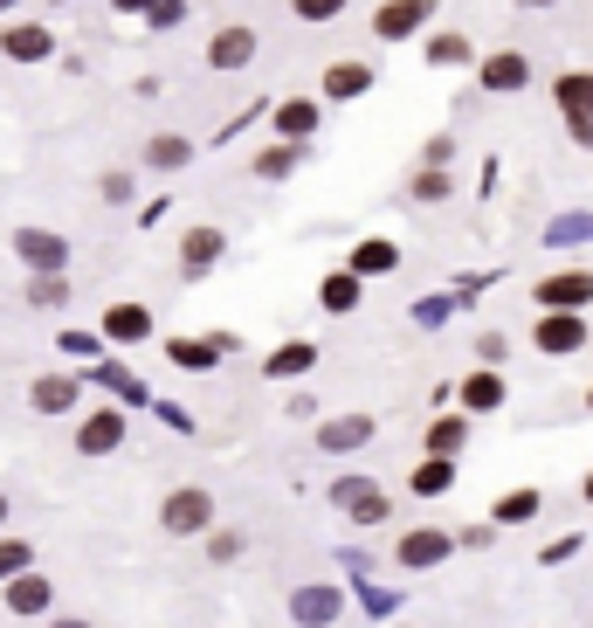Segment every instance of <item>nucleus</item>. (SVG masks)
I'll return each instance as SVG.
<instances>
[{
  "instance_id": "nucleus-1",
  "label": "nucleus",
  "mask_w": 593,
  "mask_h": 628,
  "mask_svg": "<svg viewBox=\"0 0 593 628\" xmlns=\"http://www.w3.org/2000/svg\"><path fill=\"white\" fill-rule=\"evenodd\" d=\"M160 532L166 539H200V532H215V490H200V484H179L160 497Z\"/></svg>"
},
{
  "instance_id": "nucleus-2",
  "label": "nucleus",
  "mask_w": 593,
  "mask_h": 628,
  "mask_svg": "<svg viewBox=\"0 0 593 628\" xmlns=\"http://www.w3.org/2000/svg\"><path fill=\"white\" fill-rule=\"evenodd\" d=\"M14 256H21V270H29V277H69L76 242L56 235V228H14Z\"/></svg>"
},
{
  "instance_id": "nucleus-3",
  "label": "nucleus",
  "mask_w": 593,
  "mask_h": 628,
  "mask_svg": "<svg viewBox=\"0 0 593 628\" xmlns=\"http://www.w3.org/2000/svg\"><path fill=\"white\" fill-rule=\"evenodd\" d=\"M586 311H538V325H531V346L546 353V359H573L586 346Z\"/></svg>"
},
{
  "instance_id": "nucleus-4",
  "label": "nucleus",
  "mask_w": 593,
  "mask_h": 628,
  "mask_svg": "<svg viewBox=\"0 0 593 628\" xmlns=\"http://www.w3.org/2000/svg\"><path fill=\"white\" fill-rule=\"evenodd\" d=\"M124 435H132V422H124V408H90L84 422H76V456H118Z\"/></svg>"
},
{
  "instance_id": "nucleus-5",
  "label": "nucleus",
  "mask_w": 593,
  "mask_h": 628,
  "mask_svg": "<svg viewBox=\"0 0 593 628\" xmlns=\"http://www.w3.org/2000/svg\"><path fill=\"white\" fill-rule=\"evenodd\" d=\"M531 304L538 311H586L593 304V270H552L531 283Z\"/></svg>"
},
{
  "instance_id": "nucleus-6",
  "label": "nucleus",
  "mask_w": 593,
  "mask_h": 628,
  "mask_svg": "<svg viewBox=\"0 0 593 628\" xmlns=\"http://www.w3.org/2000/svg\"><path fill=\"white\" fill-rule=\"evenodd\" d=\"M331 505H339L352 526H386V490L373 477H339L331 484Z\"/></svg>"
},
{
  "instance_id": "nucleus-7",
  "label": "nucleus",
  "mask_w": 593,
  "mask_h": 628,
  "mask_svg": "<svg viewBox=\"0 0 593 628\" xmlns=\"http://www.w3.org/2000/svg\"><path fill=\"white\" fill-rule=\"evenodd\" d=\"M228 256V228L215 221H194L187 235H179V277H208L215 263Z\"/></svg>"
},
{
  "instance_id": "nucleus-8",
  "label": "nucleus",
  "mask_w": 593,
  "mask_h": 628,
  "mask_svg": "<svg viewBox=\"0 0 593 628\" xmlns=\"http://www.w3.org/2000/svg\"><path fill=\"white\" fill-rule=\"evenodd\" d=\"M525 84H531V56H525V48H497V56L476 63V90H490V97H510Z\"/></svg>"
},
{
  "instance_id": "nucleus-9",
  "label": "nucleus",
  "mask_w": 593,
  "mask_h": 628,
  "mask_svg": "<svg viewBox=\"0 0 593 628\" xmlns=\"http://www.w3.org/2000/svg\"><path fill=\"white\" fill-rule=\"evenodd\" d=\"M228 353H235V338H228V332H215V338H187V332L166 338V359L179 366V373H215Z\"/></svg>"
},
{
  "instance_id": "nucleus-10",
  "label": "nucleus",
  "mask_w": 593,
  "mask_h": 628,
  "mask_svg": "<svg viewBox=\"0 0 593 628\" xmlns=\"http://www.w3.org/2000/svg\"><path fill=\"white\" fill-rule=\"evenodd\" d=\"M449 553H455V532L449 526H415V532H400V545H394V560L415 566V573L421 566H442Z\"/></svg>"
},
{
  "instance_id": "nucleus-11",
  "label": "nucleus",
  "mask_w": 593,
  "mask_h": 628,
  "mask_svg": "<svg viewBox=\"0 0 593 628\" xmlns=\"http://www.w3.org/2000/svg\"><path fill=\"white\" fill-rule=\"evenodd\" d=\"M255 48H263V42H255L249 21H228V29L208 35V69H249V63H255Z\"/></svg>"
},
{
  "instance_id": "nucleus-12",
  "label": "nucleus",
  "mask_w": 593,
  "mask_h": 628,
  "mask_svg": "<svg viewBox=\"0 0 593 628\" xmlns=\"http://www.w3.org/2000/svg\"><path fill=\"white\" fill-rule=\"evenodd\" d=\"M0 56L8 63H48L56 56V35H48L42 21H8V29H0Z\"/></svg>"
},
{
  "instance_id": "nucleus-13",
  "label": "nucleus",
  "mask_w": 593,
  "mask_h": 628,
  "mask_svg": "<svg viewBox=\"0 0 593 628\" xmlns=\"http://www.w3.org/2000/svg\"><path fill=\"white\" fill-rule=\"evenodd\" d=\"M428 14H435V0H386V8L373 14V35L380 42H407V35L428 29Z\"/></svg>"
},
{
  "instance_id": "nucleus-14",
  "label": "nucleus",
  "mask_w": 593,
  "mask_h": 628,
  "mask_svg": "<svg viewBox=\"0 0 593 628\" xmlns=\"http://www.w3.org/2000/svg\"><path fill=\"white\" fill-rule=\"evenodd\" d=\"M0 608H8V615H48V608H56V587L29 566V573H14V581L0 587Z\"/></svg>"
},
{
  "instance_id": "nucleus-15",
  "label": "nucleus",
  "mask_w": 593,
  "mask_h": 628,
  "mask_svg": "<svg viewBox=\"0 0 593 628\" xmlns=\"http://www.w3.org/2000/svg\"><path fill=\"white\" fill-rule=\"evenodd\" d=\"M76 401H84V373H42L29 387V408L35 414H76Z\"/></svg>"
},
{
  "instance_id": "nucleus-16",
  "label": "nucleus",
  "mask_w": 593,
  "mask_h": 628,
  "mask_svg": "<svg viewBox=\"0 0 593 628\" xmlns=\"http://www.w3.org/2000/svg\"><path fill=\"white\" fill-rule=\"evenodd\" d=\"M97 338H105V346H145L152 338V311L145 304H111L105 325H97Z\"/></svg>"
},
{
  "instance_id": "nucleus-17",
  "label": "nucleus",
  "mask_w": 593,
  "mask_h": 628,
  "mask_svg": "<svg viewBox=\"0 0 593 628\" xmlns=\"http://www.w3.org/2000/svg\"><path fill=\"white\" fill-rule=\"evenodd\" d=\"M400 270V249L386 242V235H366V242H352V256H345V277H394Z\"/></svg>"
},
{
  "instance_id": "nucleus-18",
  "label": "nucleus",
  "mask_w": 593,
  "mask_h": 628,
  "mask_svg": "<svg viewBox=\"0 0 593 628\" xmlns=\"http://www.w3.org/2000/svg\"><path fill=\"white\" fill-rule=\"evenodd\" d=\"M339 608H345V594H339V587H297V594H290V621H297V628H325V621H339Z\"/></svg>"
},
{
  "instance_id": "nucleus-19",
  "label": "nucleus",
  "mask_w": 593,
  "mask_h": 628,
  "mask_svg": "<svg viewBox=\"0 0 593 628\" xmlns=\"http://www.w3.org/2000/svg\"><path fill=\"white\" fill-rule=\"evenodd\" d=\"M552 104H559V118H565V124L593 118V69H559V84H552Z\"/></svg>"
},
{
  "instance_id": "nucleus-20",
  "label": "nucleus",
  "mask_w": 593,
  "mask_h": 628,
  "mask_svg": "<svg viewBox=\"0 0 593 628\" xmlns=\"http://www.w3.org/2000/svg\"><path fill=\"white\" fill-rule=\"evenodd\" d=\"M318 132V97H283L276 104V139L283 145H304Z\"/></svg>"
},
{
  "instance_id": "nucleus-21",
  "label": "nucleus",
  "mask_w": 593,
  "mask_h": 628,
  "mask_svg": "<svg viewBox=\"0 0 593 628\" xmlns=\"http://www.w3.org/2000/svg\"><path fill=\"white\" fill-rule=\"evenodd\" d=\"M373 90V63H325V97L331 104H359Z\"/></svg>"
},
{
  "instance_id": "nucleus-22",
  "label": "nucleus",
  "mask_w": 593,
  "mask_h": 628,
  "mask_svg": "<svg viewBox=\"0 0 593 628\" xmlns=\"http://www.w3.org/2000/svg\"><path fill=\"white\" fill-rule=\"evenodd\" d=\"M311 366H318V346H311V338H283V346L263 359V373H270V380H304Z\"/></svg>"
},
{
  "instance_id": "nucleus-23",
  "label": "nucleus",
  "mask_w": 593,
  "mask_h": 628,
  "mask_svg": "<svg viewBox=\"0 0 593 628\" xmlns=\"http://www.w3.org/2000/svg\"><path fill=\"white\" fill-rule=\"evenodd\" d=\"M366 442H373V414H345V422H325V429H318V450H325V456L366 450Z\"/></svg>"
},
{
  "instance_id": "nucleus-24",
  "label": "nucleus",
  "mask_w": 593,
  "mask_h": 628,
  "mask_svg": "<svg viewBox=\"0 0 593 628\" xmlns=\"http://www.w3.org/2000/svg\"><path fill=\"white\" fill-rule=\"evenodd\" d=\"M359 297H366V283H359V277H345V270H331V277L318 283V311H325V318H352V311H359Z\"/></svg>"
},
{
  "instance_id": "nucleus-25",
  "label": "nucleus",
  "mask_w": 593,
  "mask_h": 628,
  "mask_svg": "<svg viewBox=\"0 0 593 628\" xmlns=\"http://www.w3.org/2000/svg\"><path fill=\"white\" fill-rule=\"evenodd\" d=\"M421 442H428V456H442V463H462V450H470V422H462V414H435Z\"/></svg>"
},
{
  "instance_id": "nucleus-26",
  "label": "nucleus",
  "mask_w": 593,
  "mask_h": 628,
  "mask_svg": "<svg viewBox=\"0 0 593 628\" xmlns=\"http://www.w3.org/2000/svg\"><path fill=\"white\" fill-rule=\"evenodd\" d=\"M139 160H145L152 173H179V166H187V160H194V139H187V132H152V139H145V152H139Z\"/></svg>"
},
{
  "instance_id": "nucleus-27",
  "label": "nucleus",
  "mask_w": 593,
  "mask_h": 628,
  "mask_svg": "<svg viewBox=\"0 0 593 628\" xmlns=\"http://www.w3.org/2000/svg\"><path fill=\"white\" fill-rule=\"evenodd\" d=\"M504 408V373L497 366H483V373L462 380V414H497Z\"/></svg>"
},
{
  "instance_id": "nucleus-28",
  "label": "nucleus",
  "mask_w": 593,
  "mask_h": 628,
  "mask_svg": "<svg viewBox=\"0 0 593 628\" xmlns=\"http://www.w3.org/2000/svg\"><path fill=\"white\" fill-rule=\"evenodd\" d=\"M297 166H304V145H283V139H276V145L255 152V166H249V173L263 180V187H276V180H290Z\"/></svg>"
},
{
  "instance_id": "nucleus-29",
  "label": "nucleus",
  "mask_w": 593,
  "mask_h": 628,
  "mask_svg": "<svg viewBox=\"0 0 593 628\" xmlns=\"http://www.w3.org/2000/svg\"><path fill=\"white\" fill-rule=\"evenodd\" d=\"M421 56H428V69H470L476 63V42L470 35H428Z\"/></svg>"
},
{
  "instance_id": "nucleus-30",
  "label": "nucleus",
  "mask_w": 593,
  "mask_h": 628,
  "mask_svg": "<svg viewBox=\"0 0 593 628\" xmlns=\"http://www.w3.org/2000/svg\"><path fill=\"white\" fill-rule=\"evenodd\" d=\"M407 490H415V497H442V490H455V463L421 456V463H415V477H407Z\"/></svg>"
},
{
  "instance_id": "nucleus-31",
  "label": "nucleus",
  "mask_w": 593,
  "mask_h": 628,
  "mask_svg": "<svg viewBox=\"0 0 593 628\" xmlns=\"http://www.w3.org/2000/svg\"><path fill=\"white\" fill-rule=\"evenodd\" d=\"M97 201H105V207H132L139 201V180L124 173V166H105V173H97Z\"/></svg>"
},
{
  "instance_id": "nucleus-32",
  "label": "nucleus",
  "mask_w": 593,
  "mask_h": 628,
  "mask_svg": "<svg viewBox=\"0 0 593 628\" xmlns=\"http://www.w3.org/2000/svg\"><path fill=\"white\" fill-rule=\"evenodd\" d=\"M490 518H497V526H525V518H538V490H504Z\"/></svg>"
},
{
  "instance_id": "nucleus-33",
  "label": "nucleus",
  "mask_w": 593,
  "mask_h": 628,
  "mask_svg": "<svg viewBox=\"0 0 593 628\" xmlns=\"http://www.w3.org/2000/svg\"><path fill=\"white\" fill-rule=\"evenodd\" d=\"M35 553H29V539H14V532H0V587L14 581V573H29Z\"/></svg>"
},
{
  "instance_id": "nucleus-34",
  "label": "nucleus",
  "mask_w": 593,
  "mask_h": 628,
  "mask_svg": "<svg viewBox=\"0 0 593 628\" xmlns=\"http://www.w3.org/2000/svg\"><path fill=\"white\" fill-rule=\"evenodd\" d=\"M407 194H415L421 207H435V201H449V194H455V180H449V173H428V166H421L415 180H407Z\"/></svg>"
},
{
  "instance_id": "nucleus-35",
  "label": "nucleus",
  "mask_w": 593,
  "mask_h": 628,
  "mask_svg": "<svg viewBox=\"0 0 593 628\" xmlns=\"http://www.w3.org/2000/svg\"><path fill=\"white\" fill-rule=\"evenodd\" d=\"M29 304H42V311L69 304V277H35V283H29Z\"/></svg>"
},
{
  "instance_id": "nucleus-36",
  "label": "nucleus",
  "mask_w": 593,
  "mask_h": 628,
  "mask_svg": "<svg viewBox=\"0 0 593 628\" xmlns=\"http://www.w3.org/2000/svg\"><path fill=\"white\" fill-rule=\"evenodd\" d=\"M179 21H187V0H152V8H145V29H179Z\"/></svg>"
},
{
  "instance_id": "nucleus-37",
  "label": "nucleus",
  "mask_w": 593,
  "mask_h": 628,
  "mask_svg": "<svg viewBox=\"0 0 593 628\" xmlns=\"http://www.w3.org/2000/svg\"><path fill=\"white\" fill-rule=\"evenodd\" d=\"M345 8H352V0H290V14H297V21H339Z\"/></svg>"
},
{
  "instance_id": "nucleus-38",
  "label": "nucleus",
  "mask_w": 593,
  "mask_h": 628,
  "mask_svg": "<svg viewBox=\"0 0 593 628\" xmlns=\"http://www.w3.org/2000/svg\"><path fill=\"white\" fill-rule=\"evenodd\" d=\"M56 346H63L69 359H97V353H105V338H97V332H76V325H69V332L56 338Z\"/></svg>"
},
{
  "instance_id": "nucleus-39",
  "label": "nucleus",
  "mask_w": 593,
  "mask_h": 628,
  "mask_svg": "<svg viewBox=\"0 0 593 628\" xmlns=\"http://www.w3.org/2000/svg\"><path fill=\"white\" fill-rule=\"evenodd\" d=\"M208 560L215 566H235L242 560V532H208Z\"/></svg>"
},
{
  "instance_id": "nucleus-40",
  "label": "nucleus",
  "mask_w": 593,
  "mask_h": 628,
  "mask_svg": "<svg viewBox=\"0 0 593 628\" xmlns=\"http://www.w3.org/2000/svg\"><path fill=\"white\" fill-rule=\"evenodd\" d=\"M449 160H455V139H428L421 145V166L428 173H449Z\"/></svg>"
},
{
  "instance_id": "nucleus-41",
  "label": "nucleus",
  "mask_w": 593,
  "mask_h": 628,
  "mask_svg": "<svg viewBox=\"0 0 593 628\" xmlns=\"http://www.w3.org/2000/svg\"><path fill=\"white\" fill-rule=\"evenodd\" d=\"M504 353H510V338H504V332H483V338H476V359H483V366H497Z\"/></svg>"
},
{
  "instance_id": "nucleus-42",
  "label": "nucleus",
  "mask_w": 593,
  "mask_h": 628,
  "mask_svg": "<svg viewBox=\"0 0 593 628\" xmlns=\"http://www.w3.org/2000/svg\"><path fill=\"white\" fill-rule=\"evenodd\" d=\"M565 132H573V145H580V152H593V118H580V124H565Z\"/></svg>"
},
{
  "instance_id": "nucleus-43",
  "label": "nucleus",
  "mask_w": 593,
  "mask_h": 628,
  "mask_svg": "<svg viewBox=\"0 0 593 628\" xmlns=\"http://www.w3.org/2000/svg\"><path fill=\"white\" fill-rule=\"evenodd\" d=\"M111 8H118V14H145V8H152V0H111Z\"/></svg>"
},
{
  "instance_id": "nucleus-44",
  "label": "nucleus",
  "mask_w": 593,
  "mask_h": 628,
  "mask_svg": "<svg viewBox=\"0 0 593 628\" xmlns=\"http://www.w3.org/2000/svg\"><path fill=\"white\" fill-rule=\"evenodd\" d=\"M48 628H90L84 615H56V621H48Z\"/></svg>"
},
{
  "instance_id": "nucleus-45",
  "label": "nucleus",
  "mask_w": 593,
  "mask_h": 628,
  "mask_svg": "<svg viewBox=\"0 0 593 628\" xmlns=\"http://www.w3.org/2000/svg\"><path fill=\"white\" fill-rule=\"evenodd\" d=\"M0 532H8V490H0Z\"/></svg>"
},
{
  "instance_id": "nucleus-46",
  "label": "nucleus",
  "mask_w": 593,
  "mask_h": 628,
  "mask_svg": "<svg viewBox=\"0 0 593 628\" xmlns=\"http://www.w3.org/2000/svg\"><path fill=\"white\" fill-rule=\"evenodd\" d=\"M518 8H559V0H518Z\"/></svg>"
},
{
  "instance_id": "nucleus-47",
  "label": "nucleus",
  "mask_w": 593,
  "mask_h": 628,
  "mask_svg": "<svg viewBox=\"0 0 593 628\" xmlns=\"http://www.w3.org/2000/svg\"><path fill=\"white\" fill-rule=\"evenodd\" d=\"M586 505H593V477H586Z\"/></svg>"
},
{
  "instance_id": "nucleus-48",
  "label": "nucleus",
  "mask_w": 593,
  "mask_h": 628,
  "mask_svg": "<svg viewBox=\"0 0 593 628\" xmlns=\"http://www.w3.org/2000/svg\"><path fill=\"white\" fill-rule=\"evenodd\" d=\"M586 414H593V387H586Z\"/></svg>"
},
{
  "instance_id": "nucleus-49",
  "label": "nucleus",
  "mask_w": 593,
  "mask_h": 628,
  "mask_svg": "<svg viewBox=\"0 0 593 628\" xmlns=\"http://www.w3.org/2000/svg\"><path fill=\"white\" fill-rule=\"evenodd\" d=\"M8 8H14V0H0V14H8Z\"/></svg>"
}]
</instances>
